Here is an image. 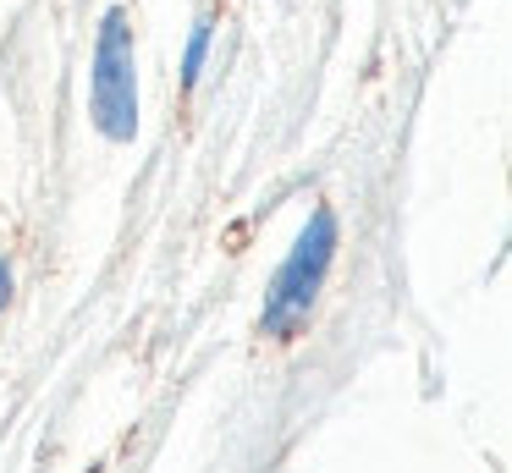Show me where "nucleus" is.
I'll use <instances>...</instances> for the list:
<instances>
[{"label": "nucleus", "instance_id": "1", "mask_svg": "<svg viewBox=\"0 0 512 473\" xmlns=\"http://www.w3.org/2000/svg\"><path fill=\"white\" fill-rule=\"evenodd\" d=\"M336 242H342L336 209L320 204L309 220H303V231L292 237L281 270L270 275V286H265V308H259L265 336L287 341V336H298V330L309 325L314 303H320V292H325V275H331V264H336Z\"/></svg>", "mask_w": 512, "mask_h": 473}, {"label": "nucleus", "instance_id": "4", "mask_svg": "<svg viewBox=\"0 0 512 473\" xmlns=\"http://www.w3.org/2000/svg\"><path fill=\"white\" fill-rule=\"evenodd\" d=\"M6 303H12V264L0 259V308H6Z\"/></svg>", "mask_w": 512, "mask_h": 473}, {"label": "nucleus", "instance_id": "2", "mask_svg": "<svg viewBox=\"0 0 512 473\" xmlns=\"http://www.w3.org/2000/svg\"><path fill=\"white\" fill-rule=\"evenodd\" d=\"M89 121L100 138L133 143L138 138V50H133V22L122 6H111L94 33L89 55Z\"/></svg>", "mask_w": 512, "mask_h": 473}, {"label": "nucleus", "instance_id": "3", "mask_svg": "<svg viewBox=\"0 0 512 473\" xmlns=\"http://www.w3.org/2000/svg\"><path fill=\"white\" fill-rule=\"evenodd\" d=\"M210 39H215V22L199 17V22H193V33H188V50H182V88L199 83L204 61H210Z\"/></svg>", "mask_w": 512, "mask_h": 473}]
</instances>
